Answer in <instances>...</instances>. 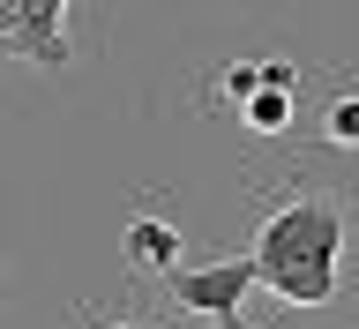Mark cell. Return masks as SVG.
<instances>
[{"mask_svg":"<svg viewBox=\"0 0 359 329\" xmlns=\"http://www.w3.org/2000/svg\"><path fill=\"white\" fill-rule=\"evenodd\" d=\"M165 285H172V307H180V314H202V322H217V329H247L240 307H247V292H255V269H247V255H240V262L172 269Z\"/></svg>","mask_w":359,"mask_h":329,"instance_id":"2","label":"cell"},{"mask_svg":"<svg viewBox=\"0 0 359 329\" xmlns=\"http://www.w3.org/2000/svg\"><path fill=\"white\" fill-rule=\"evenodd\" d=\"M128 262L150 269V277H172V269H180V224L135 217V224H128Z\"/></svg>","mask_w":359,"mask_h":329,"instance_id":"5","label":"cell"},{"mask_svg":"<svg viewBox=\"0 0 359 329\" xmlns=\"http://www.w3.org/2000/svg\"><path fill=\"white\" fill-rule=\"evenodd\" d=\"M0 53L30 67H67V8L60 0H0Z\"/></svg>","mask_w":359,"mask_h":329,"instance_id":"3","label":"cell"},{"mask_svg":"<svg viewBox=\"0 0 359 329\" xmlns=\"http://www.w3.org/2000/svg\"><path fill=\"white\" fill-rule=\"evenodd\" d=\"M292 83H299L292 60H262V90L247 98V128H255V135H277L292 120Z\"/></svg>","mask_w":359,"mask_h":329,"instance_id":"4","label":"cell"},{"mask_svg":"<svg viewBox=\"0 0 359 329\" xmlns=\"http://www.w3.org/2000/svg\"><path fill=\"white\" fill-rule=\"evenodd\" d=\"M337 255H344V210L330 195H292L285 210H269L255 232V285H269L285 307H330L337 300Z\"/></svg>","mask_w":359,"mask_h":329,"instance_id":"1","label":"cell"},{"mask_svg":"<svg viewBox=\"0 0 359 329\" xmlns=\"http://www.w3.org/2000/svg\"><path fill=\"white\" fill-rule=\"evenodd\" d=\"M322 142H330V150H352V142H359V98H352V90H337V98H330Z\"/></svg>","mask_w":359,"mask_h":329,"instance_id":"6","label":"cell"},{"mask_svg":"<svg viewBox=\"0 0 359 329\" xmlns=\"http://www.w3.org/2000/svg\"><path fill=\"white\" fill-rule=\"evenodd\" d=\"M112 329H135V322H112Z\"/></svg>","mask_w":359,"mask_h":329,"instance_id":"7","label":"cell"}]
</instances>
